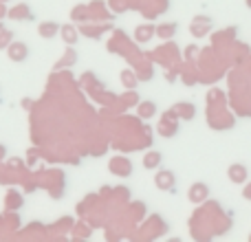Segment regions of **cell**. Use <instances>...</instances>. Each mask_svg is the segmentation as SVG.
<instances>
[{
	"instance_id": "1",
	"label": "cell",
	"mask_w": 251,
	"mask_h": 242,
	"mask_svg": "<svg viewBox=\"0 0 251 242\" xmlns=\"http://www.w3.org/2000/svg\"><path fill=\"white\" fill-rule=\"evenodd\" d=\"M29 47H26L25 42H11L7 47V55L11 62H18V64H22V62H26V57H29Z\"/></svg>"
},
{
	"instance_id": "2",
	"label": "cell",
	"mask_w": 251,
	"mask_h": 242,
	"mask_svg": "<svg viewBox=\"0 0 251 242\" xmlns=\"http://www.w3.org/2000/svg\"><path fill=\"white\" fill-rule=\"evenodd\" d=\"M154 183H156V187H159V190L170 192V190H174V185H176V176H174L170 169H159V172H156V176H154Z\"/></svg>"
},
{
	"instance_id": "3",
	"label": "cell",
	"mask_w": 251,
	"mask_h": 242,
	"mask_svg": "<svg viewBox=\"0 0 251 242\" xmlns=\"http://www.w3.org/2000/svg\"><path fill=\"white\" fill-rule=\"evenodd\" d=\"M60 31H62V26L53 20H44V22H40V26H38L40 38H55Z\"/></svg>"
},
{
	"instance_id": "4",
	"label": "cell",
	"mask_w": 251,
	"mask_h": 242,
	"mask_svg": "<svg viewBox=\"0 0 251 242\" xmlns=\"http://www.w3.org/2000/svg\"><path fill=\"white\" fill-rule=\"evenodd\" d=\"M207 194H209L207 185H205V183H196V185H192V190H190V200L192 203H201V200L207 198Z\"/></svg>"
},
{
	"instance_id": "5",
	"label": "cell",
	"mask_w": 251,
	"mask_h": 242,
	"mask_svg": "<svg viewBox=\"0 0 251 242\" xmlns=\"http://www.w3.org/2000/svg\"><path fill=\"white\" fill-rule=\"evenodd\" d=\"M229 181H234V183H245L247 181V168L245 165H240V163H234L229 168Z\"/></svg>"
},
{
	"instance_id": "6",
	"label": "cell",
	"mask_w": 251,
	"mask_h": 242,
	"mask_svg": "<svg viewBox=\"0 0 251 242\" xmlns=\"http://www.w3.org/2000/svg\"><path fill=\"white\" fill-rule=\"evenodd\" d=\"M161 163H163V154L161 152H148L143 156V168L146 169H156V168H161Z\"/></svg>"
},
{
	"instance_id": "7",
	"label": "cell",
	"mask_w": 251,
	"mask_h": 242,
	"mask_svg": "<svg viewBox=\"0 0 251 242\" xmlns=\"http://www.w3.org/2000/svg\"><path fill=\"white\" fill-rule=\"evenodd\" d=\"M60 35L64 38V42H66V44H77V31H75V26H73V24L62 26Z\"/></svg>"
},
{
	"instance_id": "8",
	"label": "cell",
	"mask_w": 251,
	"mask_h": 242,
	"mask_svg": "<svg viewBox=\"0 0 251 242\" xmlns=\"http://www.w3.org/2000/svg\"><path fill=\"white\" fill-rule=\"evenodd\" d=\"M154 113H156V106L152 104V101H143V104H139V115H141L143 119L154 117Z\"/></svg>"
},
{
	"instance_id": "9",
	"label": "cell",
	"mask_w": 251,
	"mask_h": 242,
	"mask_svg": "<svg viewBox=\"0 0 251 242\" xmlns=\"http://www.w3.org/2000/svg\"><path fill=\"white\" fill-rule=\"evenodd\" d=\"M122 84L126 88H134V86H137V75H134L130 69H126L122 73Z\"/></svg>"
},
{
	"instance_id": "10",
	"label": "cell",
	"mask_w": 251,
	"mask_h": 242,
	"mask_svg": "<svg viewBox=\"0 0 251 242\" xmlns=\"http://www.w3.org/2000/svg\"><path fill=\"white\" fill-rule=\"evenodd\" d=\"M150 33H152V29H150V26H148V24H143L139 31H134V38H137V40H141V42H146V40L150 38Z\"/></svg>"
},
{
	"instance_id": "11",
	"label": "cell",
	"mask_w": 251,
	"mask_h": 242,
	"mask_svg": "<svg viewBox=\"0 0 251 242\" xmlns=\"http://www.w3.org/2000/svg\"><path fill=\"white\" fill-rule=\"evenodd\" d=\"M174 31H176V24H161V29H156V33L161 38H168V35H174Z\"/></svg>"
},
{
	"instance_id": "12",
	"label": "cell",
	"mask_w": 251,
	"mask_h": 242,
	"mask_svg": "<svg viewBox=\"0 0 251 242\" xmlns=\"http://www.w3.org/2000/svg\"><path fill=\"white\" fill-rule=\"evenodd\" d=\"M245 2H247V7H249V9H251V0H245Z\"/></svg>"
},
{
	"instance_id": "13",
	"label": "cell",
	"mask_w": 251,
	"mask_h": 242,
	"mask_svg": "<svg viewBox=\"0 0 251 242\" xmlns=\"http://www.w3.org/2000/svg\"><path fill=\"white\" fill-rule=\"evenodd\" d=\"M2 31H4V29H2V24H0V33H2Z\"/></svg>"
},
{
	"instance_id": "14",
	"label": "cell",
	"mask_w": 251,
	"mask_h": 242,
	"mask_svg": "<svg viewBox=\"0 0 251 242\" xmlns=\"http://www.w3.org/2000/svg\"><path fill=\"white\" fill-rule=\"evenodd\" d=\"M249 240H251V236H249Z\"/></svg>"
}]
</instances>
